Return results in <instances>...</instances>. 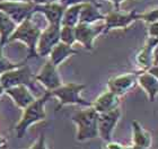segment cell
I'll use <instances>...</instances> for the list:
<instances>
[{
  "instance_id": "1",
  "label": "cell",
  "mask_w": 158,
  "mask_h": 149,
  "mask_svg": "<svg viewBox=\"0 0 158 149\" xmlns=\"http://www.w3.org/2000/svg\"><path fill=\"white\" fill-rule=\"evenodd\" d=\"M51 98L49 92H44L43 95L36 97V99L32 102L28 106H26L23 110L22 116L19 121L15 126V131H16L17 138H23L27 133L31 126L36 124L39 122H42L46 119V110L45 105Z\"/></svg>"
},
{
  "instance_id": "2",
  "label": "cell",
  "mask_w": 158,
  "mask_h": 149,
  "mask_svg": "<svg viewBox=\"0 0 158 149\" xmlns=\"http://www.w3.org/2000/svg\"><path fill=\"white\" fill-rule=\"evenodd\" d=\"M41 31H42V28L36 23H34L33 16L27 17L22 23L17 24L16 28L14 30V32L7 41V44L15 42V41L22 42L23 44H25V47L28 50V56H27L26 60L37 56L36 44L40 34H41Z\"/></svg>"
},
{
  "instance_id": "3",
  "label": "cell",
  "mask_w": 158,
  "mask_h": 149,
  "mask_svg": "<svg viewBox=\"0 0 158 149\" xmlns=\"http://www.w3.org/2000/svg\"><path fill=\"white\" fill-rule=\"evenodd\" d=\"M87 88L86 84L81 83H67L62 84L60 87L56 88L52 92H49L51 97L58 99V105L56 107V111H60L64 106L68 105H79L84 107L92 106V102L86 101L82 98V92Z\"/></svg>"
},
{
  "instance_id": "4",
  "label": "cell",
  "mask_w": 158,
  "mask_h": 149,
  "mask_svg": "<svg viewBox=\"0 0 158 149\" xmlns=\"http://www.w3.org/2000/svg\"><path fill=\"white\" fill-rule=\"evenodd\" d=\"M97 119L98 113L92 106L80 110L71 116V121L76 126V140L78 143H84L98 137Z\"/></svg>"
},
{
  "instance_id": "5",
  "label": "cell",
  "mask_w": 158,
  "mask_h": 149,
  "mask_svg": "<svg viewBox=\"0 0 158 149\" xmlns=\"http://www.w3.org/2000/svg\"><path fill=\"white\" fill-rule=\"evenodd\" d=\"M35 83L36 81L34 78L33 71L31 69V67L26 64V62L0 75V85L3 87V89L18 86V85H25L32 90H34L36 89Z\"/></svg>"
},
{
  "instance_id": "6",
  "label": "cell",
  "mask_w": 158,
  "mask_h": 149,
  "mask_svg": "<svg viewBox=\"0 0 158 149\" xmlns=\"http://www.w3.org/2000/svg\"><path fill=\"white\" fill-rule=\"evenodd\" d=\"M139 11L137 9L130 11H123L121 9H113L104 17V32L109 34L114 30H128L135 20H138Z\"/></svg>"
},
{
  "instance_id": "7",
  "label": "cell",
  "mask_w": 158,
  "mask_h": 149,
  "mask_svg": "<svg viewBox=\"0 0 158 149\" xmlns=\"http://www.w3.org/2000/svg\"><path fill=\"white\" fill-rule=\"evenodd\" d=\"M34 8L35 3L32 1H0V10L6 14L16 25L22 23L27 17L33 16Z\"/></svg>"
},
{
  "instance_id": "8",
  "label": "cell",
  "mask_w": 158,
  "mask_h": 149,
  "mask_svg": "<svg viewBox=\"0 0 158 149\" xmlns=\"http://www.w3.org/2000/svg\"><path fill=\"white\" fill-rule=\"evenodd\" d=\"M60 27L61 25L48 24L45 28L41 31L36 44V56L40 58L49 56L53 47L60 42Z\"/></svg>"
},
{
  "instance_id": "9",
  "label": "cell",
  "mask_w": 158,
  "mask_h": 149,
  "mask_svg": "<svg viewBox=\"0 0 158 149\" xmlns=\"http://www.w3.org/2000/svg\"><path fill=\"white\" fill-rule=\"evenodd\" d=\"M104 32V25H94V24L79 23L75 26L76 42L81 44V47L87 51L94 50L95 40Z\"/></svg>"
},
{
  "instance_id": "10",
  "label": "cell",
  "mask_w": 158,
  "mask_h": 149,
  "mask_svg": "<svg viewBox=\"0 0 158 149\" xmlns=\"http://www.w3.org/2000/svg\"><path fill=\"white\" fill-rule=\"evenodd\" d=\"M35 81L45 88V92H52L62 85V79L59 75L58 67H56L50 60L45 61L39 72L34 75Z\"/></svg>"
},
{
  "instance_id": "11",
  "label": "cell",
  "mask_w": 158,
  "mask_h": 149,
  "mask_svg": "<svg viewBox=\"0 0 158 149\" xmlns=\"http://www.w3.org/2000/svg\"><path fill=\"white\" fill-rule=\"evenodd\" d=\"M158 39L148 37L143 47L139 50L135 56V61L139 68V72L147 71L152 66L157 64Z\"/></svg>"
},
{
  "instance_id": "12",
  "label": "cell",
  "mask_w": 158,
  "mask_h": 149,
  "mask_svg": "<svg viewBox=\"0 0 158 149\" xmlns=\"http://www.w3.org/2000/svg\"><path fill=\"white\" fill-rule=\"evenodd\" d=\"M121 110L118 107L110 111V112L98 114V119H97L98 137H101V139L104 140L105 143L112 140L113 131H114L118 121L121 119Z\"/></svg>"
},
{
  "instance_id": "13",
  "label": "cell",
  "mask_w": 158,
  "mask_h": 149,
  "mask_svg": "<svg viewBox=\"0 0 158 149\" xmlns=\"http://www.w3.org/2000/svg\"><path fill=\"white\" fill-rule=\"evenodd\" d=\"M138 72H125L110 78L107 81V89L118 96H123L137 86Z\"/></svg>"
},
{
  "instance_id": "14",
  "label": "cell",
  "mask_w": 158,
  "mask_h": 149,
  "mask_svg": "<svg viewBox=\"0 0 158 149\" xmlns=\"http://www.w3.org/2000/svg\"><path fill=\"white\" fill-rule=\"evenodd\" d=\"M32 92L33 90L25 85H18V86L6 88L3 94H6L17 107L24 110L26 106H28L31 103L36 99V96Z\"/></svg>"
},
{
  "instance_id": "15",
  "label": "cell",
  "mask_w": 158,
  "mask_h": 149,
  "mask_svg": "<svg viewBox=\"0 0 158 149\" xmlns=\"http://www.w3.org/2000/svg\"><path fill=\"white\" fill-rule=\"evenodd\" d=\"M66 7L60 2L44 3V5H35L34 14H41L44 16L48 24L51 25H61L63 11Z\"/></svg>"
},
{
  "instance_id": "16",
  "label": "cell",
  "mask_w": 158,
  "mask_h": 149,
  "mask_svg": "<svg viewBox=\"0 0 158 149\" xmlns=\"http://www.w3.org/2000/svg\"><path fill=\"white\" fill-rule=\"evenodd\" d=\"M118 105H120V96L110 92L109 89L103 92L102 94H99L98 96L92 102V107L98 114L118 109Z\"/></svg>"
},
{
  "instance_id": "17",
  "label": "cell",
  "mask_w": 158,
  "mask_h": 149,
  "mask_svg": "<svg viewBox=\"0 0 158 149\" xmlns=\"http://www.w3.org/2000/svg\"><path fill=\"white\" fill-rule=\"evenodd\" d=\"M137 85L145 92L149 102H155L158 95V77L152 76L148 71H138Z\"/></svg>"
},
{
  "instance_id": "18",
  "label": "cell",
  "mask_w": 158,
  "mask_h": 149,
  "mask_svg": "<svg viewBox=\"0 0 158 149\" xmlns=\"http://www.w3.org/2000/svg\"><path fill=\"white\" fill-rule=\"evenodd\" d=\"M105 15L101 11V3L97 2H85L82 3L79 23L95 24L98 20H104Z\"/></svg>"
},
{
  "instance_id": "19",
  "label": "cell",
  "mask_w": 158,
  "mask_h": 149,
  "mask_svg": "<svg viewBox=\"0 0 158 149\" xmlns=\"http://www.w3.org/2000/svg\"><path fill=\"white\" fill-rule=\"evenodd\" d=\"M78 50L73 49V45H68L66 43L59 42L56 47H53V49L51 50V52L49 54V60L56 67H59L68 58L76 56V54H78Z\"/></svg>"
},
{
  "instance_id": "20",
  "label": "cell",
  "mask_w": 158,
  "mask_h": 149,
  "mask_svg": "<svg viewBox=\"0 0 158 149\" xmlns=\"http://www.w3.org/2000/svg\"><path fill=\"white\" fill-rule=\"evenodd\" d=\"M132 128V145L141 146L145 148H150L152 145V133L147 131L143 126L140 124L139 121L133 120L131 122Z\"/></svg>"
},
{
  "instance_id": "21",
  "label": "cell",
  "mask_w": 158,
  "mask_h": 149,
  "mask_svg": "<svg viewBox=\"0 0 158 149\" xmlns=\"http://www.w3.org/2000/svg\"><path fill=\"white\" fill-rule=\"evenodd\" d=\"M16 28V24L7 16L6 14L0 10V45L5 47L7 41Z\"/></svg>"
},
{
  "instance_id": "22",
  "label": "cell",
  "mask_w": 158,
  "mask_h": 149,
  "mask_svg": "<svg viewBox=\"0 0 158 149\" xmlns=\"http://www.w3.org/2000/svg\"><path fill=\"white\" fill-rule=\"evenodd\" d=\"M81 6L82 3H78V5L66 7L64 11H63L62 18H61V25L75 27L77 24H79V16H80Z\"/></svg>"
},
{
  "instance_id": "23",
  "label": "cell",
  "mask_w": 158,
  "mask_h": 149,
  "mask_svg": "<svg viewBox=\"0 0 158 149\" xmlns=\"http://www.w3.org/2000/svg\"><path fill=\"white\" fill-rule=\"evenodd\" d=\"M60 42L66 43L68 45H73L76 43L75 27L61 25V27H60Z\"/></svg>"
},
{
  "instance_id": "24",
  "label": "cell",
  "mask_w": 158,
  "mask_h": 149,
  "mask_svg": "<svg viewBox=\"0 0 158 149\" xmlns=\"http://www.w3.org/2000/svg\"><path fill=\"white\" fill-rule=\"evenodd\" d=\"M25 62H26V60H25V61H20V62H13V61H10V60L3 54V47L0 45V75L3 72H6V71H8V70H10V69H14V68H17V67L22 66V64H24Z\"/></svg>"
},
{
  "instance_id": "25",
  "label": "cell",
  "mask_w": 158,
  "mask_h": 149,
  "mask_svg": "<svg viewBox=\"0 0 158 149\" xmlns=\"http://www.w3.org/2000/svg\"><path fill=\"white\" fill-rule=\"evenodd\" d=\"M139 19L143 20L147 24L158 22V9L157 8H154V9L147 10V11H143V13H139L138 20Z\"/></svg>"
},
{
  "instance_id": "26",
  "label": "cell",
  "mask_w": 158,
  "mask_h": 149,
  "mask_svg": "<svg viewBox=\"0 0 158 149\" xmlns=\"http://www.w3.org/2000/svg\"><path fill=\"white\" fill-rule=\"evenodd\" d=\"M27 149H49L48 145H46V138L44 135H40V137L37 138V140L35 143Z\"/></svg>"
},
{
  "instance_id": "27",
  "label": "cell",
  "mask_w": 158,
  "mask_h": 149,
  "mask_svg": "<svg viewBox=\"0 0 158 149\" xmlns=\"http://www.w3.org/2000/svg\"><path fill=\"white\" fill-rule=\"evenodd\" d=\"M147 25H148V27H147V36L152 37V39H157L158 37V22L147 24Z\"/></svg>"
},
{
  "instance_id": "28",
  "label": "cell",
  "mask_w": 158,
  "mask_h": 149,
  "mask_svg": "<svg viewBox=\"0 0 158 149\" xmlns=\"http://www.w3.org/2000/svg\"><path fill=\"white\" fill-rule=\"evenodd\" d=\"M59 2L64 7L73 6V5H78V3L85 2H97V0H59Z\"/></svg>"
},
{
  "instance_id": "29",
  "label": "cell",
  "mask_w": 158,
  "mask_h": 149,
  "mask_svg": "<svg viewBox=\"0 0 158 149\" xmlns=\"http://www.w3.org/2000/svg\"><path fill=\"white\" fill-rule=\"evenodd\" d=\"M103 149H124V146L120 143L110 140V141H106L105 145L103 146Z\"/></svg>"
},
{
  "instance_id": "30",
  "label": "cell",
  "mask_w": 158,
  "mask_h": 149,
  "mask_svg": "<svg viewBox=\"0 0 158 149\" xmlns=\"http://www.w3.org/2000/svg\"><path fill=\"white\" fill-rule=\"evenodd\" d=\"M32 2H34L35 5H44V3L59 2V0H32Z\"/></svg>"
},
{
  "instance_id": "31",
  "label": "cell",
  "mask_w": 158,
  "mask_h": 149,
  "mask_svg": "<svg viewBox=\"0 0 158 149\" xmlns=\"http://www.w3.org/2000/svg\"><path fill=\"white\" fill-rule=\"evenodd\" d=\"M106 1H110V2L112 3L113 6H114V9H121L120 7H121V3L125 0H106Z\"/></svg>"
},
{
  "instance_id": "32",
  "label": "cell",
  "mask_w": 158,
  "mask_h": 149,
  "mask_svg": "<svg viewBox=\"0 0 158 149\" xmlns=\"http://www.w3.org/2000/svg\"><path fill=\"white\" fill-rule=\"evenodd\" d=\"M7 147H8L7 140L2 136H0V149H7Z\"/></svg>"
},
{
  "instance_id": "33",
  "label": "cell",
  "mask_w": 158,
  "mask_h": 149,
  "mask_svg": "<svg viewBox=\"0 0 158 149\" xmlns=\"http://www.w3.org/2000/svg\"><path fill=\"white\" fill-rule=\"evenodd\" d=\"M124 149H149V148H145V147H141V146H135V145H130V146H124Z\"/></svg>"
},
{
  "instance_id": "34",
  "label": "cell",
  "mask_w": 158,
  "mask_h": 149,
  "mask_svg": "<svg viewBox=\"0 0 158 149\" xmlns=\"http://www.w3.org/2000/svg\"><path fill=\"white\" fill-rule=\"evenodd\" d=\"M3 93H5V89H3V87L1 86V85H0V97L2 96Z\"/></svg>"
},
{
  "instance_id": "35",
  "label": "cell",
  "mask_w": 158,
  "mask_h": 149,
  "mask_svg": "<svg viewBox=\"0 0 158 149\" xmlns=\"http://www.w3.org/2000/svg\"><path fill=\"white\" fill-rule=\"evenodd\" d=\"M9 1H26V2H28V1H32V0H9Z\"/></svg>"
}]
</instances>
